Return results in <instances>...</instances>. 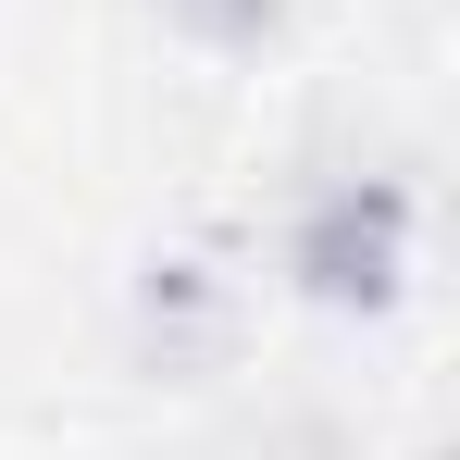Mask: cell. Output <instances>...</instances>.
I'll use <instances>...</instances> for the list:
<instances>
[{
	"label": "cell",
	"mask_w": 460,
	"mask_h": 460,
	"mask_svg": "<svg viewBox=\"0 0 460 460\" xmlns=\"http://www.w3.org/2000/svg\"><path fill=\"white\" fill-rule=\"evenodd\" d=\"M287 274H299L311 311H398L411 287V187L398 174H336V187H311L299 225H287Z\"/></svg>",
	"instance_id": "6da1fadb"
},
{
	"label": "cell",
	"mask_w": 460,
	"mask_h": 460,
	"mask_svg": "<svg viewBox=\"0 0 460 460\" xmlns=\"http://www.w3.org/2000/svg\"><path fill=\"white\" fill-rule=\"evenodd\" d=\"M174 13H199V25H225V38H236V25H274L287 0H174Z\"/></svg>",
	"instance_id": "7a4b0ae2"
}]
</instances>
